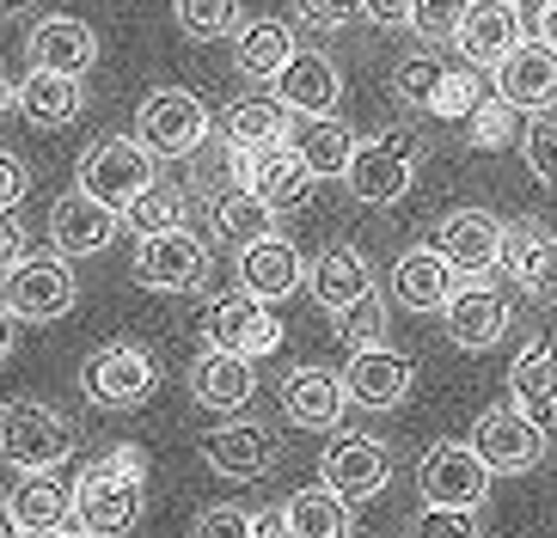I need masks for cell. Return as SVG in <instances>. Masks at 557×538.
<instances>
[{"instance_id":"obj_1","label":"cell","mask_w":557,"mask_h":538,"mask_svg":"<svg viewBox=\"0 0 557 538\" xmlns=\"http://www.w3.org/2000/svg\"><path fill=\"white\" fill-rule=\"evenodd\" d=\"M141 502H148V453L116 440L111 453H99L74 477V521L99 538H116L141 521Z\"/></svg>"},{"instance_id":"obj_2","label":"cell","mask_w":557,"mask_h":538,"mask_svg":"<svg viewBox=\"0 0 557 538\" xmlns=\"http://www.w3.org/2000/svg\"><path fill=\"white\" fill-rule=\"evenodd\" d=\"M67 459H74V423L62 410L37 404V398L0 404V465H13V472H55Z\"/></svg>"},{"instance_id":"obj_3","label":"cell","mask_w":557,"mask_h":538,"mask_svg":"<svg viewBox=\"0 0 557 538\" xmlns=\"http://www.w3.org/2000/svg\"><path fill=\"white\" fill-rule=\"evenodd\" d=\"M417 160H423V135H417V129H380V135H368V141L356 147V160H349L344 184H349V196H356V202L386 209V202H398V196L410 190Z\"/></svg>"},{"instance_id":"obj_4","label":"cell","mask_w":557,"mask_h":538,"mask_svg":"<svg viewBox=\"0 0 557 538\" xmlns=\"http://www.w3.org/2000/svg\"><path fill=\"white\" fill-rule=\"evenodd\" d=\"M160 184V153L141 147L135 135H116V141H99L92 153L81 160V190L99 196L104 209L129 214L141 196Z\"/></svg>"},{"instance_id":"obj_5","label":"cell","mask_w":557,"mask_h":538,"mask_svg":"<svg viewBox=\"0 0 557 538\" xmlns=\"http://www.w3.org/2000/svg\"><path fill=\"white\" fill-rule=\"evenodd\" d=\"M214 135V116L197 92H184V86H160V92L141 98V111H135V141L153 147L160 160H190L202 153V141Z\"/></svg>"},{"instance_id":"obj_6","label":"cell","mask_w":557,"mask_h":538,"mask_svg":"<svg viewBox=\"0 0 557 538\" xmlns=\"http://www.w3.org/2000/svg\"><path fill=\"white\" fill-rule=\"evenodd\" d=\"M135 281L153 293H202L214 281V251L190 227L135 239Z\"/></svg>"},{"instance_id":"obj_7","label":"cell","mask_w":557,"mask_h":538,"mask_svg":"<svg viewBox=\"0 0 557 538\" xmlns=\"http://www.w3.org/2000/svg\"><path fill=\"white\" fill-rule=\"evenodd\" d=\"M491 465L478 453L472 440H442V447H429L423 465H417V489H423V508H459V514H472L484 508L491 496Z\"/></svg>"},{"instance_id":"obj_8","label":"cell","mask_w":557,"mask_h":538,"mask_svg":"<svg viewBox=\"0 0 557 538\" xmlns=\"http://www.w3.org/2000/svg\"><path fill=\"white\" fill-rule=\"evenodd\" d=\"M81 386H86V398H92V404L129 410V404H141V398L160 386V367H153V355L141 349V342L116 337V342H99V349L86 355Z\"/></svg>"},{"instance_id":"obj_9","label":"cell","mask_w":557,"mask_h":538,"mask_svg":"<svg viewBox=\"0 0 557 538\" xmlns=\"http://www.w3.org/2000/svg\"><path fill=\"white\" fill-rule=\"evenodd\" d=\"M227 165H233V184H246V190H258L270 209H300L312 196V184H319V172H312L307 160H300L295 141H276V147H251V153H239V147H227Z\"/></svg>"},{"instance_id":"obj_10","label":"cell","mask_w":557,"mask_h":538,"mask_svg":"<svg viewBox=\"0 0 557 538\" xmlns=\"http://www.w3.org/2000/svg\"><path fill=\"white\" fill-rule=\"evenodd\" d=\"M74 300H81V288H74V270L62 251H32L18 270H7V306L25 325H55L74 312Z\"/></svg>"},{"instance_id":"obj_11","label":"cell","mask_w":557,"mask_h":538,"mask_svg":"<svg viewBox=\"0 0 557 538\" xmlns=\"http://www.w3.org/2000/svg\"><path fill=\"white\" fill-rule=\"evenodd\" d=\"M527 43V7L521 0H472L466 18H459V62L478 67V74H496V67Z\"/></svg>"},{"instance_id":"obj_12","label":"cell","mask_w":557,"mask_h":538,"mask_svg":"<svg viewBox=\"0 0 557 538\" xmlns=\"http://www.w3.org/2000/svg\"><path fill=\"white\" fill-rule=\"evenodd\" d=\"M209 349H227V355H246V361H263L282 349V318L270 312V300L258 293H227V300H214L209 306V325H202Z\"/></svg>"},{"instance_id":"obj_13","label":"cell","mask_w":557,"mask_h":538,"mask_svg":"<svg viewBox=\"0 0 557 538\" xmlns=\"http://www.w3.org/2000/svg\"><path fill=\"white\" fill-rule=\"evenodd\" d=\"M545 435H552V428H540L515 398H508V404H491L472 423V447L484 453L491 472H533L545 459Z\"/></svg>"},{"instance_id":"obj_14","label":"cell","mask_w":557,"mask_h":538,"mask_svg":"<svg viewBox=\"0 0 557 538\" xmlns=\"http://www.w3.org/2000/svg\"><path fill=\"white\" fill-rule=\"evenodd\" d=\"M435 251L454 263L459 276H491L496 263L508 258V227L491 209H454L447 221H435Z\"/></svg>"},{"instance_id":"obj_15","label":"cell","mask_w":557,"mask_h":538,"mask_svg":"<svg viewBox=\"0 0 557 538\" xmlns=\"http://www.w3.org/2000/svg\"><path fill=\"white\" fill-rule=\"evenodd\" d=\"M319 477L325 489H337L344 502H374L380 489L393 484V453L374 435H337L319 453Z\"/></svg>"},{"instance_id":"obj_16","label":"cell","mask_w":557,"mask_h":538,"mask_svg":"<svg viewBox=\"0 0 557 538\" xmlns=\"http://www.w3.org/2000/svg\"><path fill=\"white\" fill-rule=\"evenodd\" d=\"M442 325H447V342H454V349L484 355V349H496V342L508 337L515 312H508V300L491 288V281H459L454 300L442 306Z\"/></svg>"},{"instance_id":"obj_17","label":"cell","mask_w":557,"mask_h":538,"mask_svg":"<svg viewBox=\"0 0 557 538\" xmlns=\"http://www.w3.org/2000/svg\"><path fill=\"white\" fill-rule=\"evenodd\" d=\"M25 62L44 67V74H74L81 80L99 62V32L81 25V18H67V13H50L25 32Z\"/></svg>"},{"instance_id":"obj_18","label":"cell","mask_w":557,"mask_h":538,"mask_svg":"<svg viewBox=\"0 0 557 538\" xmlns=\"http://www.w3.org/2000/svg\"><path fill=\"white\" fill-rule=\"evenodd\" d=\"M410 374H417V367H410V355H398V349H386V342H361L356 355H349V367H344L349 404H361V410L405 404Z\"/></svg>"},{"instance_id":"obj_19","label":"cell","mask_w":557,"mask_h":538,"mask_svg":"<svg viewBox=\"0 0 557 538\" xmlns=\"http://www.w3.org/2000/svg\"><path fill=\"white\" fill-rule=\"evenodd\" d=\"M491 80H496V92H503L515 111H527V116L552 111V104H557V49L545 43V37H527V43L496 67Z\"/></svg>"},{"instance_id":"obj_20","label":"cell","mask_w":557,"mask_h":538,"mask_svg":"<svg viewBox=\"0 0 557 538\" xmlns=\"http://www.w3.org/2000/svg\"><path fill=\"white\" fill-rule=\"evenodd\" d=\"M116 227H123L116 209H104L99 196H86V190H67L50 209V251H62V258H92V251H104L116 239Z\"/></svg>"},{"instance_id":"obj_21","label":"cell","mask_w":557,"mask_h":538,"mask_svg":"<svg viewBox=\"0 0 557 538\" xmlns=\"http://www.w3.org/2000/svg\"><path fill=\"white\" fill-rule=\"evenodd\" d=\"M307 293L337 318V312L374 300V270H368V258H361L356 245H325V251L307 263Z\"/></svg>"},{"instance_id":"obj_22","label":"cell","mask_w":557,"mask_h":538,"mask_svg":"<svg viewBox=\"0 0 557 538\" xmlns=\"http://www.w3.org/2000/svg\"><path fill=\"white\" fill-rule=\"evenodd\" d=\"M239 288L258 300H288L295 288H307V258L295 251V239L263 233V239L239 245Z\"/></svg>"},{"instance_id":"obj_23","label":"cell","mask_w":557,"mask_h":538,"mask_svg":"<svg viewBox=\"0 0 557 538\" xmlns=\"http://www.w3.org/2000/svg\"><path fill=\"white\" fill-rule=\"evenodd\" d=\"M276 98L295 116H337V98H344V67L331 62L325 49H295V62L282 67Z\"/></svg>"},{"instance_id":"obj_24","label":"cell","mask_w":557,"mask_h":538,"mask_svg":"<svg viewBox=\"0 0 557 538\" xmlns=\"http://www.w3.org/2000/svg\"><path fill=\"white\" fill-rule=\"evenodd\" d=\"M282 410H288V423L295 428H337L349 410V386L344 374H331V367H295V374L282 379Z\"/></svg>"},{"instance_id":"obj_25","label":"cell","mask_w":557,"mask_h":538,"mask_svg":"<svg viewBox=\"0 0 557 538\" xmlns=\"http://www.w3.org/2000/svg\"><path fill=\"white\" fill-rule=\"evenodd\" d=\"M459 288V270L435 251V245H417L393 263V300L405 312H442Z\"/></svg>"},{"instance_id":"obj_26","label":"cell","mask_w":557,"mask_h":538,"mask_svg":"<svg viewBox=\"0 0 557 538\" xmlns=\"http://www.w3.org/2000/svg\"><path fill=\"white\" fill-rule=\"evenodd\" d=\"M202 459H209V472L251 484V477L270 472V459H276V435L258 428V423H221V428L202 435Z\"/></svg>"},{"instance_id":"obj_27","label":"cell","mask_w":557,"mask_h":538,"mask_svg":"<svg viewBox=\"0 0 557 538\" xmlns=\"http://www.w3.org/2000/svg\"><path fill=\"white\" fill-rule=\"evenodd\" d=\"M508 276L521 281V293L533 306H557V233L527 221V227L508 233Z\"/></svg>"},{"instance_id":"obj_28","label":"cell","mask_w":557,"mask_h":538,"mask_svg":"<svg viewBox=\"0 0 557 538\" xmlns=\"http://www.w3.org/2000/svg\"><path fill=\"white\" fill-rule=\"evenodd\" d=\"M258 361L246 355H227V349H209V355L190 367V398L214 416H233V410L251 404V391H258V374H251Z\"/></svg>"},{"instance_id":"obj_29","label":"cell","mask_w":557,"mask_h":538,"mask_svg":"<svg viewBox=\"0 0 557 538\" xmlns=\"http://www.w3.org/2000/svg\"><path fill=\"white\" fill-rule=\"evenodd\" d=\"M508 398H515L540 428H552L557 423V349L527 342L521 355H515V367H508Z\"/></svg>"},{"instance_id":"obj_30","label":"cell","mask_w":557,"mask_h":538,"mask_svg":"<svg viewBox=\"0 0 557 538\" xmlns=\"http://www.w3.org/2000/svg\"><path fill=\"white\" fill-rule=\"evenodd\" d=\"M295 32H288V18H251L239 25V49H233V74H246V80H282V67L295 62Z\"/></svg>"},{"instance_id":"obj_31","label":"cell","mask_w":557,"mask_h":538,"mask_svg":"<svg viewBox=\"0 0 557 538\" xmlns=\"http://www.w3.org/2000/svg\"><path fill=\"white\" fill-rule=\"evenodd\" d=\"M86 104L81 80L74 74H44V67H32L25 80H18V116L32 123V129H62V123H74Z\"/></svg>"},{"instance_id":"obj_32","label":"cell","mask_w":557,"mask_h":538,"mask_svg":"<svg viewBox=\"0 0 557 538\" xmlns=\"http://www.w3.org/2000/svg\"><path fill=\"white\" fill-rule=\"evenodd\" d=\"M13 514L25 533L55 538L67 521H74V489H62L50 472H25V484L13 489Z\"/></svg>"},{"instance_id":"obj_33","label":"cell","mask_w":557,"mask_h":538,"mask_svg":"<svg viewBox=\"0 0 557 538\" xmlns=\"http://www.w3.org/2000/svg\"><path fill=\"white\" fill-rule=\"evenodd\" d=\"M221 135H227V147H239V153L276 147V141H288V104H282V98H239V104H227V116H221Z\"/></svg>"},{"instance_id":"obj_34","label":"cell","mask_w":557,"mask_h":538,"mask_svg":"<svg viewBox=\"0 0 557 538\" xmlns=\"http://www.w3.org/2000/svg\"><path fill=\"white\" fill-rule=\"evenodd\" d=\"M295 147H300V160H307L319 178H344L361 141L337 123V116H300V123H295Z\"/></svg>"},{"instance_id":"obj_35","label":"cell","mask_w":557,"mask_h":538,"mask_svg":"<svg viewBox=\"0 0 557 538\" xmlns=\"http://www.w3.org/2000/svg\"><path fill=\"white\" fill-rule=\"evenodd\" d=\"M214 227H221L227 245H251V239H263V233H276V209H270L258 190L233 184V190L214 196Z\"/></svg>"},{"instance_id":"obj_36","label":"cell","mask_w":557,"mask_h":538,"mask_svg":"<svg viewBox=\"0 0 557 538\" xmlns=\"http://www.w3.org/2000/svg\"><path fill=\"white\" fill-rule=\"evenodd\" d=\"M288 526H295V538H349V508L337 489H300V496H288Z\"/></svg>"},{"instance_id":"obj_37","label":"cell","mask_w":557,"mask_h":538,"mask_svg":"<svg viewBox=\"0 0 557 538\" xmlns=\"http://www.w3.org/2000/svg\"><path fill=\"white\" fill-rule=\"evenodd\" d=\"M447 74H454V67L435 62V55H405V62L393 67V92H398V104H405V111L435 116V98H442Z\"/></svg>"},{"instance_id":"obj_38","label":"cell","mask_w":557,"mask_h":538,"mask_svg":"<svg viewBox=\"0 0 557 538\" xmlns=\"http://www.w3.org/2000/svg\"><path fill=\"white\" fill-rule=\"evenodd\" d=\"M172 18H178L184 37L214 43V37H227L239 25V0H172Z\"/></svg>"},{"instance_id":"obj_39","label":"cell","mask_w":557,"mask_h":538,"mask_svg":"<svg viewBox=\"0 0 557 538\" xmlns=\"http://www.w3.org/2000/svg\"><path fill=\"white\" fill-rule=\"evenodd\" d=\"M184 190H172V184H153L141 202H135L129 214H123V227H135V239H148V233H172V227H184Z\"/></svg>"},{"instance_id":"obj_40","label":"cell","mask_w":557,"mask_h":538,"mask_svg":"<svg viewBox=\"0 0 557 538\" xmlns=\"http://www.w3.org/2000/svg\"><path fill=\"white\" fill-rule=\"evenodd\" d=\"M466 7L472 0H410V25L405 32L417 37V43H454L459 37V18H466Z\"/></svg>"},{"instance_id":"obj_41","label":"cell","mask_w":557,"mask_h":538,"mask_svg":"<svg viewBox=\"0 0 557 538\" xmlns=\"http://www.w3.org/2000/svg\"><path fill=\"white\" fill-rule=\"evenodd\" d=\"M515 116H521V111H515L503 92H484V104L466 116V141H472V147H508V141H515Z\"/></svg>"},{"instance_id":"obj_42","label":"cell","mask_w":557,"mask_h":538,"mask_svg":"<svg viewBox=\"0 0 557 538\" xmlns=\"http://www.w3.org/2000/svg\"><path fill=\"white\" fill-rule=\"evenodd\" d=\"M521 160H527L533 178L557 190V116H533L521 129Z\"/></svg>"},{"instance_id":"obj_43","label":"cell","mask_w":557,"mask_h":538,"mask_svg":"<svg viewBox=\"0 0 557 538\" xmlns=\"http://www.w3.org/2000/svg\"><path fill=\"white\" fill-rule=\"evenodd\" d=\"M484 104V80H478V67H454L442 86V98H435V116L442 123H466V116Z\"/></svg>"},{"instance_id":"obj_44","label":"cell","mask_w":557,"mask_h":538,"mask_svg":"<svg viewBox=\"0 0 557 538\" xmlns=\"http://www.w3.org/2000/svg\"><path fill=\"white\" fill-rule=\"evenodd\" d=\"M295 18L312 25V32H344L349 18H368L361 0H295Z\"/></svg>"},{"instance_id":"obj_45","label":"cell","mask_w":557,"mask_h":538,"mask_svg":"<svg viewBox=\"0 0 557 538\" xmlns=\"http://www.w3.org/2000/svg\"><path fill=\"white\" fill-rule=\"evenodd\" d=\"M380 325H386V306H380V293L374 300H361V306H349V312H337V330H344L349 342H380Z\"/></svg>"},{"instance_id":"obj_46","label":"cell","mask_w":557,"mask_h":538,"mask_svg":"<svg viewBox=\"0 0 557 538\" xmlns=\"http://www.w3.org/2000/svg\"><path fill=\"white\" fill-rule=\"evenodd\" d=\"M25 190H32V172H25V160L0 147V214H13L18 202H25Z\"/></svg>"},{"instance_id":"obj_47","label":"cell","mask_w":557,"mask_h":538,"mask_svg":"<svg viewBox=\"0 0 557 538\" xmlns=\"http://www.w3.org/2000/svg\"><path fill=\"white\" fill-rule=\"evenodd\" d=\"M190 538H251V514H239V508H209Z\"/></svg>"},{"instance_id":"obj_48","label":"cell","mask_w":557,"mask_h":538,"mask_svg":"<svg viewBox=\"0 0 557 538\" xmlns=\"http://www.w3.org/2000/svg\"><path fill=\"white\" fill-rule=\"evenodd\" d=\"M25 258H32V245H25V221H18V209H13V214H0V276L18 270Z\"/></svg>"},{"instance_id":"obj_49","label":"cell","mask_w":557,"mask_h":538,"mask_svg":"<svg viewBox=\"0 0 557 538\" xmlns=\"http://www.w3.org/2000/svg\"><path fill=\"white\" fill-rule=\"evenodd\" d=\"M429 538H484V533H472V514H459V508H429Z\"/></svg>"},{"instance_id":"obj_50","label":"cell","mask_w":557,"mask_h":538,"mask_svg":"<svg viewBox=\"0 0 557 538\" xmlns=\"http://www.w3.org/2000/svg\"><path fill=\"white\" fill-rule=\"evenodd\" d=\"M251 538H295L288 508H263V514H251Z\"/></svg>"},{"instance_id":"obj_51","label":"cell","mask_w":557,"mask_h":538,"mask_svg":"<svg viewBox=\"0 0 557 538\" xmlns=\"http://www.w3.org/2000/svg\"><path fill=\"white\" fill-rule=\"evenodd\" d=\"M361 13L374 25H410V0H361Z\"/></svg>"},{"instance_id":"obj_52","label":"cell","mask_w":557,"mask_h":538,"mask_svg":"<svg viewBox=\"0 0 557 538\" xmlns=\"http://www.w3.org/2000/svg\"><path fill=\"white\" fill-rule=\"evenodd\" d=\"M13 337H18V312L7 306V300H0V361L13 355Z\"/></svg>"},{"instance_id":"obj_53","label":"cell","mask_w":557,"mask_h":538,"mask_svg":"<svg viewBox=\"0 0 557 538\" xmlns=\"http://www.w3.org/2000/svg\"><path fill=\"white\" fill-rule=\"evenodd\" d=\"M0 538H25V526H18L13 502H0Z\"/></svg>"},{"instance_id":"obj_54","label":"cell","mask_w":557,"mask_h":538,"mask_svg":"<svg viewBox=\"0 0 557 538\" xmlns=\"http://www.w3.org/2000/svg\"><path fill=\"white\" fill-rule=\"evenodd\" d=\"M540 37H545V43L557 49V0H552V7H545V13H540Z\"/></svg>"},{"instance_id":"obj_55","label":"cell","mask_w":557,"mask_h":538,"mask_svg":"<svg viewBox=\"0 0 557 538\" xmlns=\"http://www.w3.org/2000/svg\"><path fill=\"white\" fill-rule=\"evenodd\" d=\"M13 104H18V86H13V80H7V67H0V116L13 111Z\"/></svg>"},{"instance_id":"obj_56","label":"cell","mask_w":557,"mask_h":538,"mask_svg":"<svg viewBox=\"0 0 557 538\" xmlns=\"http://www.w3.org/2000/svg\"><path fill=\"white\" fill-rule=\"evenodd\" d=\"M32 13V0H0V18H25Z\"/></svg>"},{"instance_id":"obj_57","label":"cell","mask_w":557,"mask_h":538,"mask_svg":"<svg viewBox=\"0 0 557 538\" xmlns=\"http://www.w3.org/2000/svg\"><path fill=\"white\" fill-rule=\"evenodd\" d=\"M55 538H99V533H86V526H62Z\"/></svg>"},{"instance_id":"obj_58","label":"cell","mask_w":557,"mask_h":538,"mask_svg":"<svg viewBox=\"0 0 557 538\" xmlns=\"http://www.w3.org/2000/svg\"><path fill=\"white\" fill-rule=\"evenodd\" d=\"M521 7H527V13H533V18H540L545 7H552V0H521Z\"/></svg>"}]
</instances>
